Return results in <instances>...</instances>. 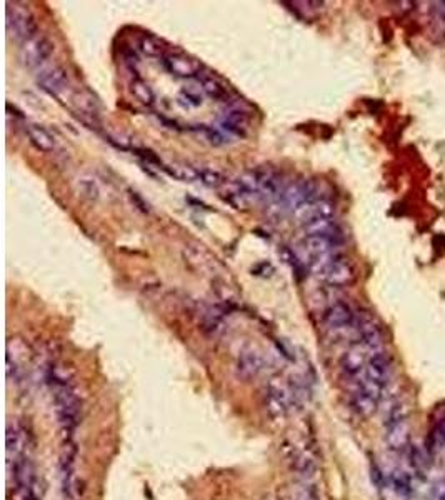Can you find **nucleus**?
Segmentation results:
<instances>
[{
  "instance_id": "obj_9",
  "label": "nucleus",
  "mask_w": 445,
  "mask_h": 500,
  "mask_svg": "<svg viewBox=\"0 0 445 500\" xmlns=\"http://www.w3.org/2000/svg\"><path fill=\"white\" fill-rule=\"evenodd\" d=\"M323 324L332 332H343L355 324V316L345 302H334L323 312Z\"/></svg>"
},
{
  "instance_id": "obj_7",
  "label": "nucleus",
  "mask_w": 445,
  "mask_h": 500,
  "mask_svg": "<svg viewBox=\"0 0 445 500\" xmlns=\"http://www.w3.org/2000/svg\"><path fill=\"white\" fill-rule=\"evenodd\" d=\"M37 84L50 95L60 97L70 86L67 70L62 66H46L39 70Z\"/></svg>"
},
{
  "instance_id": "obj_34",
  "label": "nucleus",
  "mask_w": 445,
  "mask_h": 500,
  "mask_svg": "<svg viewBox=\"0 0 445 500\" xmlns=\"http://www.w3.org/2000/svg\"><path fill=\"white\" fill-rule=\"evenodd\" d=\"M127 193H129V199L132 200L133 207H137V209H139L140 212H144V213H149V212H151V209H149V204L145 202L144 197L140 195L139 192H135V191H132V189H129Z\"/></svg>"
},
{
  "instance_id": "obj_29",
  "label": "nucleus",
  "mask_w": 445,
  "mask_h": 500,
  "mask_svg": "<svg viewBox=\"0 0 445 500\" xmlns=\"http://www.w3.org/2000/svg\"><path fill=\"white\" fill-rule=\"evenodd\" d=\"M225 318V310L224 307H210L204 316V329L210 330L212 334H216L217 330L222 329V324H224Z\"/></svg>"
},
{
  "instance_id": "obj_32",
  "label": "nucleus",
  "mask_w": 445,
  "mask_h": 500,
  "mask_svg": "<svg viewBox=\"0 0 445 500\" xmlns=\"http://www.w3.org/2000/svg\"><path fill=\"white\" fill-rule=\"evenodd\" d=\"M199 180L202 184H205L207 187H222V185L225 184V177L224 173L216 171V169H209V167H204V169H199Z\"/></svg>"
},
{
  "instance_id": "obj_11",
  "label": "nucleus",
  "mask_w": 445,
  "mask_h": 500,
  "mask_svg": "<svg viewBox=\"0 0 445 500\" xmlns=\"http://www.w3.org/2000/svg\"><path fill=\"white\" fill-rule=\"evenodd\" d=\"M357 330L360 342L370 350V352H379L384 350V336L379 324L374 317L360 316L357 320Z\"/></svg>"
},
{
  "instance_id": "obj_33",
  "label": "nucleus",
  "mask_w": 445,
  "mask_h": 500,
  "mask_svg": "<svg viewBox=\"0 0 445 500\" xmlns=\"http://www.w3.org/2000/svg\"><path fill=\"white\" fill-rule=\"evenodd\" d=\"M202 131H204L205 139H207L209 142L212 144V145H224V144H225V137H224V134H222L220 131H217V128L204 127V128H202Z\"/></svg>"
},
{
  "instance_id": "obj_26",
  "label": "nucleus",
  "mask_w": 445,
  "mask_h": 500,
  "mask_svg": "<svg viewBox=\"0 0 445 500\" xmlns=\"http://www.w3.org/2000/svg\"><path fill=\"white\" fill-rule=\"evenodd\" d=\"M131 92L140 104H144V106L151 107L155 104V92H153V88L140 77L132 79Z\"/></svg>"
},
{
  "instance_id": "obj_8",
  "label": "nucleus",
  "mask_w": 445,
  "mask_h": 500,
  "mask_svg": "<svg viewBox=\"0 0 445 500\" xmlns=\"http://www.w3.org/2000/svg\"><path fill=\"white\" fill-rule=\"evenodd\" d=\"M165 70L172 74L173 77L179 79H193L200 74L202 64L197 59L190 57L185 54H169L165 55L164 60Z\"/></svg>"
},
{
  "instance_id": "obj_28",
  "label": "nucleus",
  "mask_w": 445,
  "mask_h": 500,
  "mask_svg": "<svg viewBox=\"0 0 445 500\" xmlns=\"http://www.w3.org/2000/svg\"><path fill=\"white\" fill-rule=\"evenodd\" d=\"M390 482L394 490L402 497H408L412 494V481L410 475L406 470H394L390 474Z\"/></svg>"
},
{
  "instance_id": "obj_23",
  "label": "nucleus",
  "mask_w": 445,
  "mask_h": 500,
  "mask_svg": "<svg viewBox=\"0 0 445 500\" xmlns=\"http://www.w3.org/2000/svg\"><path fill=\"white\" fill-rule=\"evenodd\" d=\"M294 470L301 475L302 481L310 482L317 474V462L309 452H299L292 457Z\"/></svg>"
},
{
  "instance_id": "obj_16",
  "label": "nucleus",
  "mask_w": 445,
  "mask_h": 500,
  "mask_svg": "<svg viewBox=\"0 0 445 500\" xmlns=\"http://www.w3.org/2000/svg\"><path fill=\"white\" fill-rule=\"evenodd\" d=\"M222 131L237 137H245L250 128V117L242 108H229L220 120Z\"/></svg>"
},
{
  "instance_id": "obj_1",
  "label": "nucleus",
  "mask_w": 445,
  "mask_h": 500,
  "mask_svg": "<svg viewBox=\"0 0 445 500\" xmlns=\"http://www.w3.org/2000/svg\"><path fill=\"white\" fill-rule=\"evenodd\" d=\"M48 381L54 390V402L55 412L60 427L64 432L70 434L75 429L80 419V401L77 397L74 387L70 385V381L62 375V367L52 365L48 370Z\"/></svg>"
},
{
  "instance_id": "obj_21",
  "label": "nucleus",
  "mask_w": 445,
  "mask_h": 500,
  "mask_svg": "<svg viewBox=\"0 0 445 500\" xmlns=\"http://www.w3.org/2000/svg\"><path fill=\"white\" fill-rule=\"evenodd\" d=\"M445 447V410L435 417L432 429L427 437V450L430 455H435Z\"/></svg>"
},
{
  "instance_id": "obj_25",
  "label": "nucleus",
  "mask_w": 445,
  "mask_h": 500,
  "mask_svg": "<svg viewBox=\"0 0 445 500\" xmlns=\"http://www.w3.org/2000/svg\"><path fill=\"white\" fill-rule=\"evenodd\" d=\"M200 86L204 88L205 95H209L210 99L217 100V102H225V100L229 99L227 87L216 77L204 75V77H200Z\"/></svg>"
},
{
  "instance_id": "obj_19",
  "label": "nucleus",
  "mask_w": 445,
  "mask_h": 500,
  "mask_svg": "<svg viewBox=\"0 0 445 500\" xmlns=\"http://www.w3.org/2000/svg\"><path fill=\"white\" fill-rule=\"evenodd\" d=\"M305 235H329L343 240V231L334 219H319L302 225Z\"/></svg>"
},
{
  "instance_id": "obj_17",
  "label": "nucleus",
  "mask_w": 445,
  "mask_h": 500,
  "mask_svg": "<svg viewBox=\"0 0 445 500\" xmlns=\"http://www.w3.org/2000/svg\"><path fill=\"white\" fill-rule=\"evenodd\" d=\"M342 244L343 240L329 235H305V239H303V245H305V249L309 250L314 257L337 252Z\"/></svg>"
},
{
  "instance_id": "obj_30",
  "label": "nucleus",
  "mask_w": 445,
  "mask_h": 500,
  "mask_svg": "<svg viewBox=\"0 0 445 500\" xmlns=\"http://www.w3.org/2000/svg\"><path fill=\"white\" fill-rule=\"evenodd\" d=\"M139 47L147 57H160V55L164 54V44L151 34H145L140 37Z\"/></svg>"
},
{
  "instance_id": "obj_2",
  "label": "nucleus",
  "mask_w": 445,
  "mask_h": 500,
  "mask_svg": "<svg viewBox=\"0 0 445 500\" xmlns=\"http://www.w3.org/2000/svg\"><path fill=\"white\" fill-rule=\"evenodd\" d=\"M312 272L332 287L349 285L355 279V269L352 262L339 252L315 257V260L312 262Z\"/></svg>"
},
{
  "instance_id": "obj_3",
  "label": "nucleus",
  "mask_w": 445,
  "mask_h": 500,
  "mask_svg": "<svg viewBox=\"0 0 445 500\" xmlns=\"http://www.w3.org/2000/svg\"><path fill=\"white\" fill-rule=\"evenodd\" d=\"M7 34L10 39L22 44L37 35V22L27 7L19 3L7 6Z\"/></svg>"
},
{
  "instance_id": "obj_13",
  "label": "nucleus",
  "mask_w": 445,
  "mask_h": 500,
  "mask_svg": "<svg viewBox=\"0 0 445 500\" xmlns=\"http://www.w3.org/2000/svg\"><path fill=\"white\" fill-rule=\"evenodd\" d=\"M6 443H7V469H12L17 463L26 457V437H23V432L19 429L14 423H9L7 425V435H6Z\"/></svg>"
},
{
  "instance_id": "obj_27",
  "label": "nucleus",
  "mask_w": 445,
  "mask_h": 500,
  "mask_svg": "<svg viewBox=\"0 0 445 500\" xmlns=\"http://www.w3.org/2000/svg\"><path fill=\"white\" fill-rule=\"evenodd\" d=\"M204 97H205V92L204 88H202L200 82L196 84V82H190L187 84V86L182 87L180 90V95H179V102H187V106L190 107H200L204 106Z\"/></svg>"
},
{
  "instance_id": "obj_20",
  "label": "nucleus",
  "mask_w": 445,
  "mask_h": 500,
  "mask_svg": "<svg viewBox=\"0 0 445 500\" xmlns=\"http://www.w3.org/2000/svg\"><path fill=\"white\" fill-rule=\"evenodd\" d=\"M27 135H29L32 145L40 152H52L55 148V139L50 135V132L46 127L39 124H30L26 128Z\"/></svg>"
},
{
  "instance_id": "obj_10",
  "label": "nucleus",
  "mask_w": 445,
  "mask_h": 500,
  "mask_svg": "<svg viewBox=\"0 0 445 500\" xmlns=\"http://www.w3.org/2000/svg\"><path fill=\"white\" fill-rule=\"evenodd\" d=\"M258 193L261 199L270 200V202H278L284 193L285 187L282 184V177L272 169H258Z\"/></svg>"
},
{
  "instance_id": "obj_24",
  "label": "nucleus",
  "mask_w": 445,
  "mask_h": 500,
  "mask_svg": "<svg viewBox=\"0 0 445 500\" xmlns=\"http://www.w3.org/2000/svg\"><path fill=\"white\" fill-rule=\"evenodd\" d=\"M162 169L176 180H180V182H196V180H199V169L192 167V165L173 162V164H164V167Z\"/></svg>"
},
{
  "instance_id": "obj_18",
  "label": "nucleus",
  "mask_w": 445,
  "mask_h": 500,
  "mask_svg": "<svg viewBox=\"0 0 445 500\" xmlns=\"http://www.w3.org/2000/svg\"><path fill=\"white\" fill-rule=\"evenodd\" d=\"M278 500H319L317 490L310 482L289 483L278 490Z\"/></svg>"
},
{
  "instance_id": "obj_5",
  "label": "nucleus",
  "mask_w": 445,
  "mask_h": 500,
  "mask_svg": "<svg viewBox=\"0 0 445 500\" xmlns=\"http://www.w3.org/2000/svg\"><path fill=\"white\" fill-rule=\"evenodd\" d=\"M54 54V44L46 35L37 34L34 39L27 40L20 48V60L27 68H37L47 62Z\"/></svg>"
},
{
  "instance_id": "obj_14",
  "label": "nucleus",
  "mask_w": 445,
  "mask_h": 500,
  "mask_svg": "<svg viewBox=\"0 0 445 500\" xmlns=\"http://www.w3.org/2000/svg\"><path fill=\"white\" fill-rule=\"evenodd\" d=\"M388 372H390V362H388L387 354L384 352V350L372 352L369 357V362H367L363 377H366L367 381H372V382H375V384L386 387Z\"/></svg>"
},
{
  "instance_id": "obj_31",
  "label": "nucleus",
  "mask_w": 445,
  "mask_h": 500,
  "mask_svg": "<svg viewBox=\"0 0 445 500\" xmlns=\"http://www.w3.org/2000/svg\"><path fill=\"white\" fill-rule=\"evenodd\" d=\"M77 191H79V193L84 197V199L91 200V202L99 200L100 197L99 184H97L94 179H91V177H82V179H79V182H77Z\"/></svg>"
},
{
  "instance_id": "obj_15",
  "label": "nucleus",
  "mask_w": 445,
  "mask_h": 500,
  "mask_svg": "<svg viewBox=\"0 0 445 500\" xmlns=\"http://www.w3.org/2000/svg\"><path fill=\"white\" fill-rule=\"evenodd\" d=\"M262 369H264V358H262V354L257 349L247 347V349L242 350L237 360V372L242 378L249 381V378L257 377Z\"/></svg>"
},
{
  "instance_id": "obj_6",
  "label": "nucleus",
  "mask_w": 445,
  "mask_h": 500,
  "mask_svg": "<svg viewBox=\"0 0 445 500\" xmlns=\"http://www.w3.org/2000/svg\"><path fill=\"white\" fill-rule=\"evenodd\" d=\"M370 350L367 349L362 342H357V344L350 345L349 350L343 354L341 358V369L343 375L350 381H360L363 377V372H366L367 362H369Z\"/></svg>"
},
{
  "instance_id": "obj_22",
  "label": "nucleus",
  "mask_w": 445,
  "mask_h": 500,
  "mask_svg": "<svg viewBox=\"0 0 445 500\" xmlns=\"http://www.w3.org/2000/svg\"><path fill=\"white\" fill-rule=\"evenodd\" d=\"M377 398H374L372 395L363 392L362 389L355 387V390L352 392V407H354L355 412L362 415V417H370V415L377 410Z\"/></svg>"
},
{
  "instance_id": "obj_12",
  "label": "nucleus",
  "mask_w": 445,
  "mask_h": 500,
  "mask_svg": "<svg viewBox=\"0 0 445 500\" xmlns=\"http://www.w3.org/2000/svg\"><path fill=\"white\" fill-rule=\"evenodd\" d=\"M334 213H335L334 205H332L329 200L321 199V200H314V202H307V204L301 205V207L294 212V215H295V219H297V222H301L302 225H305L312 220L332 219Z\"/></svg>"
},
{
  "instance_id": "obj_4",
  "label": "nucleus",
  "mask_w": 445,
  "mask_h": 500,
  "mask_svg": "<svg viewBox=\"0 0 445 500\" xmlns=\"http://www.w3.org/2000/svg\"><path fill=\"white\" fill-rule=\"evenodd\" d=\"M295 404V398L292 390H290L289 382H285L284 378L274 377L272 381L267 385V397H265V405L269 414L272 415L274 419H282L289 414V410L292 409Z\"/></svg>"
}]
</instances>
